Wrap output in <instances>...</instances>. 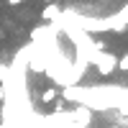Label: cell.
<instances>
[{
    "label": "cell",
    "mask_w": 128,
    "mask_h": 128,
    "mask_svg": "<svg viewBox=\"0 0 128 128\" xmlns=\"http://www.w3.org/2000/svg\"><path fill=\"white\" fill-rule=\"evenodd\" d=\"M115 64H118V56H115V54H110V51H100L92 67L98 69L100 77H110V74L115 72Z\"/></svg>",
    "instance_id": "obj_1"
},
{
    "label": "cell",
    "mask_w": 128,
    "mask_h": 128,
    "mask_svg": "<svg viewBox=\"0 0 128 128\" xmlns=\"http://www.w3.org/2000/svg\"><path fill=\"white\" fill-rule=\"evenodd\" d=\"M62 18V5L59 3H46L44 10H41V20H46V23H54V20Z\"/></svg>",
    "instance_id": "obj_2"
},
{
    "label": "cell",
    "mask_w": 128,
    "mask_h": 128,
    "mask_svg": "<svg viewBox=\"0 0 128 128\" xmlns=\"http://www.w3.org/2000/svg\"><path fill=\"white\" fill-rule=\"evenodd\" d=\"M59 98V92H56V87H46V90H41V95H38V100H41V105H51Z\"/></svg>",
    "instance_id": "obj_3"
},
{
    "label": "cell",
    "mask_w": 128,
    "mask_h": 128,
    "mask_svg": "<svg viewBox=\"0 0 128 128\" xmlns=\"http://www.w3.org/2000/svg\"><path fill=\"white\" fill-rule=\"evenodd\" d=\"M115 69H120V72H128V51L118 59V64H115Z\"/></svg>",
    "instance_id": "obj_4"
},
{
    "label": "cell",
    "mask_w": 128,
    "mask_h": 128,
    "mask_svg": "<svg viewBox=\"0 0 128 128\" xmlns=\"http://www.w3.org/2000/svg\"><path fill=\"white\" fill-rule=\"evenodd\" d=\"M20 3H26V0H8V5H20Z\"/></svg>",
    "instance_id": "obj_5"
},
{
    "label": "cell",
    "mask_w": 128,
    "mask_h": 128,
    "mask_svg": "<svg viewBox=\"0 0 128 128\" xmlns=\"http://www.w3.org/2000/svg\"><path fill=\"white\" fill-rule=\"evenodd\" d=\"M3 100H5V90L0 87V102H3Z\"/></svg>",
    "instance_id": "obj_6"
},
{
    "label": "cell",
    "mask_w": 128,
    "mask_h": 128,
    "mask_svg": "<svg viewBox=\"0 0 128 128\" xmlns=\"http://www.w3.org/2000/svg\"><path fill=\"white\" fill-rule=\"evenodd\" d=\"M3 38H5V31H3V28H0V41H3Z\"/></svg>",
    "instance_id": "obj_7"
},
{
    "label": "cell",
    "mask_w": 128,
    "mask_h": 128,
    "mask_svg": "<svg viewBox=\"0 0 128 128\" xmlns=\"http://www.w3.org/2000/svg\"><path fill=\"white\" fill-rule=\"evenodd\" d=\"M54 3H59V5H62V0H54Z\"/></svg>",
    "instance_id": "obj_8"
},
{
    "label": "cell",
    "mask_w": 128,
    "mask_h": 128,
    "mask_svg": "<svg viewBox=\"0 0 128 128\" xmlns=\"http://www.w3.org/2000/svg\"><path fill=\"white\" fill-rule=\"evenodd\" d=\"M113 128H120V126H113Z\"/></svg>",
    "instance_id": "obj_9"
}]
</instances>
